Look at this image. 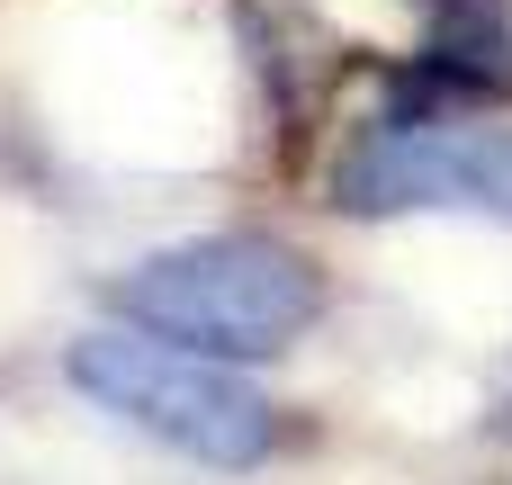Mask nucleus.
<instances>
[{"label": "nucleus", "mask_w": 512, "mask_h": 485, "mask_svg": "<svg viewBox=\"0 0 512 485\" xmlns=\"http://www.w3.org/2000/svg\"><path fill=\"white\" fill-rule=\"evenodd\" d=\"M108 306L135 333L189 342L207 360H279L324 324V270L279 234H198L135 261Z\"/></svg>", "instance_id": "1"}, {"label": "nucleus", "mask_w": 512, "mask_h": 485, "mask_svg": "<svg viewBox=\"0 0 512 485\" xmlns=\"http://www.w3.org/2000/svg\"><path fill=\"white\" fill-rule=\"evenodd\" d=\"M72 387L108 414H126L135 432H153L162 450L198 459V468H261L270 459V405L234 378V360H207L189 342L162 333H81L72 342Z\"/></svg>", "instance_id": "2"}, {"label": "nucleus", "mask_w": 512, "mask_h": 485, "mask_svg": "<svg viewBox=\"0 0 512 485\" xmlns=\"http://www.w3.org/2000/svg\"><path fill=\"white\" fill-rule=\"evenodd\" d=\"M342 216H414V207H468L512 225V126L459 108H387L369 117L333 162Z\"/></svg>", "instance_id": "3"}]
</instances>
